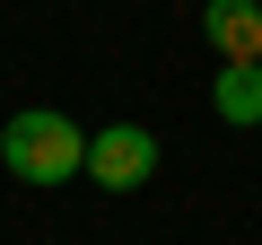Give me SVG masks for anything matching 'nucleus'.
I'll list each match as a JSON object with an SVG mask.
<instances>
[{"instance_id": "nucleus-1", "label": "nucleus", "mask_w": 262, "mask_h": 245, "mask_svg": "<svg viewBox=\"0 0 262 245\" xmlns=\"http://www.w3.org/2000/svg\"><path fill=\"white\" fill-rule=\"evenodd\" d=\"M79 158H88V132L61 114V105H27V114H9V132H0V167H9L18 184H70L79 175Z\"/></svg>"}, {"instance_id": "nucleus-3", "label": "nucleus", "mask_w": 262, "mask_h": 245, "mask_svg": "<svg viewBox=\"0 0 262 245\" xmlns=\"http://www.w3.org/2000/svg\"><path fill=\"white\" fill-rule=\"evenodd\" d=\"M201 35L219 44V70L227 62H262V0H210V9H201Z\"/></svg>"}, {"instance_id": "nucleus-4", "label": "nucleus", "mask_w": 262, "mask_h": 245, "mask_svg": "<svg viewBox=\"0 0 262 245\" xmlns=\"http://www.w3.org/2000/svg\"><path fill=\"white\" fill-rule=\"evenodd\" d=\"M210 114L236 122V132H253V122H262V62H227L219 88H210Z\"/></svg>"}, {"instance_id": "nucleus-2", "label": "nucleus", "mask_w": 262, "mask_h": 245, "mask_svg": "<svg viewBox=\"0 0 262 245\" xmlns=\"http://www.w3.org/2000/svg\"><path fill=\"white\" fill-rule=\"evenodd\" d=\"M79 175H88L96 193H140V184L158 175V132H149V122H105V132H88Z\"/></svg>"}]
</instances>
